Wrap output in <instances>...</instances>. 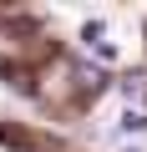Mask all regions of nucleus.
I'll return each instance as SVG.
<instances>
[{
	"label": "nucleus",
	"instance_id": "1",
	"mask_svg": "<svg viewBox=\"0 0 147 152\" xmlns=\"http://www.w3.org/2000/svg\"><path fill=\"white\" fill-rule=\"evenodd\" d=\"M122 91H127V102H132V112H142V102H147V71H132L127 81H122Z\"/></svg>",
	"mask_w": 147,
	"mask_h": 152
},
{
	"label": "nucleus",
	"instance_id": "2",
	"mask_svg": "<svg viewBox=\"0 0 147 152\" xmlns=\"http://www.w3.org/2000/svg\"><path fill=\"white\" fill-rule=\"evenodd\" d=\"M76 81H81V91H102V86H107V76H102L97 66H76Z\"/></svg>",
	"mask_w": 147,
	"mask_h": 152
},
{
	"label": "nucleus",
	"instance_id": "3",
	"mask_svg": "<svg viewBox=\"0 0 147 152\" xmlns=\"http://www.w3.org/2000/svg\"><path fill=\"white\" fill-rule=\"evenodd\" d=\"M122 132H147V112H122Z\"/></svg>",
	"mask_w": 147,
	"mask_h": 152
}]
</instances>
